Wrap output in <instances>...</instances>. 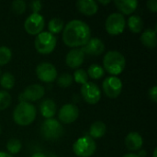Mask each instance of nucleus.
<instances>
[{"label":"nucleus","instance_id":"1","mask_svg":"<svg viewBox=\"0 0 157 157\" xmlns=\"http://www.w3.org/2000/svg\"><path fill=\"white\" fill-rule=\"evenodd\" d=\"M91 39L89 26L79 19L69 21L63 29V40L67 47L78 48L85 46Z\"/></svg>","mask_w":157,"mask_h":157},{"label":"nucleus","instance_id":"2","mask_svg":"<svg viewBox=\"0 0 157 157\" xmlns=\"http://www.w3.org/2000/svg\"><path fill=\"white\" fill-rule=\"evenodd\" d=\"M126 66V60L122 53L118 51L108 52L103 59V69L111 76H117L123 72Z\"/></svg>","mask_w":157,"mask_h":157},{"label":"nucleus","instance_id":"3","mask_svg":"<svg viewBox=\"0 0 157 157\" xmlns=\"http://www.w3.org/2000/svg\"><path fill=\"white\" fill-rule=\"evenodd\" d=\"M37 116L36 108L29 102H20L13 111V120L19 126H29Z\"/></svg>","mask_w":157,"mask_h":157},{"label":"nucleus","instance_id":"4","mask_svg":"<svg viewBox=\"0 0 157 157\" xmlns=\"http://www.w3.org/2000/svg\"><path fill=\"white\" fill-rule=\"evenodd\" d=\"M64 133V129L59 121L46 119L40 126V134L47 141H56Z\"/></svg>","mask_w":157,"mask_h":157},{"label":"nucleus","instance_id":"5","mask_svg":"<svg viewBox=\"0 0 157 157\" xmlns=\"http://www.w3.org/2000/svg\"><path fill=\"white\" fill-rule=\"evenodd\" d=\"M56 37L47 31H42L40 34H38L34 41L35 49L40 54L52 53L56 47Z\"/></svg>","mask_w":157,"mask_h":157},{"label":"nucleus","instance_id":"6","mask_svg":"<svg viewBox=\"0 0 157 157\" xmlns=\"http://www.w3.org/2000/svg\"><path fill=\"white\" fill-rule=\"evenodd\" d=\"M97 150V144L94 139L89 135H85L77 139L74 145L73 151L75 155L78 157L92 156Z\"/></svg>","mask_w":157,"mask_h":157},{"label":"nucleus","instance_id":"7","mask_svg":"<svg viewBox=\"0 0 157 157\" xmlns=\"http://www.w3.org/2000/svg\"><path fill=\"white\" fill-rule=\"evenodd\" d=\"M105 26H106V30L109 34L117 36L124 31L126 26V20L122 14L112 13L108 17Z\"/></svg>","mask_w":157,"mask_h":157},{"label":"nucleus","instance_id":"8","mask_svg":"<svg viewBox=\"0 0 157 157\" xmlns=\"http://www.w3.org/2000/svg\"><path fill=\"white\" fill-rule=\"evenodd\" d=\"M45 27L44 17L39 14H31L29 15L24 22V29L27 33L29 35H38L42 32Z\"/></svg>","mask_w":157,"mask_h":157},{"label":"nucleus","instance_id":"9","mask_svg":"<svg viewBox=\"0 0 157 157\" xmlns=\"http://www.w3.org/2000/svg\"><path fill=\"white\" fill-rule=\"evenodd\" d=\"M122 82L117 76H109L102 83V89L109 98H118L122 91Z\"/></svg>","mask_w":157,"mask_h":157},{"label":"nucleus","instance_id":"10","mask_svg":"<svg viewBox=\"0 0 157 157\" xmlns=\"http://www.w3.org/2000/svg\"><path fill=\"white\" fill-rule=\"evenodd\" d=\"M81 96L86 103L95 105L101 98V91L98 85L93 82H87L81 87Z\"/></svg>","mask_w":157,"mask_h":157},{"label":"nucleus","instance_id":"11","mask_svg":"<svg viewBox=\"0 0 157 157\" xmlns=\"http://www.w3.org/2000/svg\"><path fill=\"white\" fill-rule=\"evenodd\" d=\"M37 77L43 83H52L57 78V70L50 63H41L36 67Z\"/></svg>","mask_w":157,"mask_h":157},{"label":"nucleus","instance_id":"12","mask_svg":"<svg viewBox=\"0 0 157 157\" xmlns=\"http://www.w3.org/2000/svg\"><path fill=\"white\" fill-rule=\"evenodd\" d=\"M45 94V88L39 85L34 84L27 86L25 90L19 96L20 102H29V101H38L43 98Z\"/></svg>","mask_w":157,"mask_h":157},{"label":"nucleus","instance_id":"13","mask_svg":"<svg viewBox=\"0 0 157 157\" xmlns=\"http://www.w3.org/2000/svg\"><path fill=\"white\" fill-rule=\"evenodd\" d=\"M79 116V109L75 104L63 105L58 113L59 121L63 124H70L75 122Z\"/></svg>","mask_w":157,"mask_h":157},{"label":"nucleus","instance_id":"14","mask_svg":"<svg viewBox=\"0 0 157 157\" xmlns=\"http://www.w3.org/2000/svg\"><path fill=\"white\" fill-rule=\"evenodd\" d=\"M85 61V53L81 48H75L71 50L65 57L66 64L72 69L79 68Z\"/></svg>","mask_w":157,"mask_h":157},{"label":"nucleus","instance_id":"15","mask_svg":"<svg viewBox=\"0 0 157 157\" xmlns=\"http://www.w3.org/2000/svg\"><path fill=\"white\" fill-rule=\"evenodd\" d=\"M81 49L85 54L98 56V55H100L104 52L105 44L98 38H91L87 41V43L85 46H83Z\"/></svg>","mask_w":157,"mask_h":157},{"label":"nucleus","instance_id":"16","mask_svg":"<svg viewBox=\"0 0 157 157\" xmlns=\"http://www.w3.org/2000/svg\"><path fill=\"white\" fill-rule=\"evenodd\" d=\"M75 6L80 13L87 17L94 16L98 10V3L94 0H78Z\"/></svg>","mask_w":157,"mask_h":157},{"label":"nucleus","instance_id":"17","mask_svg":"<svg viewBox=\"0 0 157 157\" xmlns=\"http://www.w3.org/2000/svg\"><path fill=\"white\" fill-rule=\"evenodd\" d=\"M143 144L144 139L138 132H132L125 138V145L130 151H139L143 147Z\"/></svg>","mask_w":157,"mask_h":157},{"label":"nucleus","instance_id":"18","mask_svg":"<svg viewBox=\"0 0 157 157\" xmlns=\"http://www.w3.org/2000/svg\"><path fill=\"white\" fill-rule=\"evenodd\" d=\"M116 7L121 11V14L131 15L132 14L138 6L137 0H116L115 2Z\"/></svg>","mask_w":157,"mask_h":157},{"label":"nucleus","instance_id":"19","mask_svg":"<svg viewBox=\"0 0 157 157\" xmlns=\"http://www.w3.org/2000/svg\"><path fill=\"white\" fill-rule=\"evenodd\" d=\"M40 110L41 115L46 118V119H52V117H54L56 110H57V107L56 104L53 100L52 99H45L44 101L41 102L40 106Z\"/></svg>","mask_w":157,"mask_h":157},{"label":"nucleus","instance_id":"20","mask_svg":"<svg viewBox=\"0 0 157 157\" xmlns=\"http://www.w3.org/2000/svg\"><path fill=\"white\" fill-rule=\"evenodd\" d=\"M142 43L148 48H155L157 44V39H156V31L151 29H145L143 34L141 35L140 38Z\"/></svg>","mask_w":157,"mask_h":157},{"label":"nucleus","instance_id":"21","mask_svg":"<svg viewBox=\"0 0 157 157\" xmlns=\"http://www.w3.org/2000/svg\"><path fill=\"white\" fill-rule=\"evenodd\" d=\"M106 132H107L106 124L102 121H96L89 128V136L92 139H98L103 137Z\"/></svg>","mask_w":157,"mask_h":157},{"label":"nucleus","instance_id":"22","mask_svg":"<svg viewBox=\"0 0 157 157\" xmlns=\"http://www.w3.org/2000/svg\"><path fill=\"white\" fill-rule=\"evenodd\" d=\"M128 26L132 32L140 33L144 29V20L140 16L132 15L128 19Z\"/></svg>","mask_w":157,"mask_h":157},{"label":"nucleus","instance_id":"23","mask_svg":"<svg viewBox=\"0 0 157 157\" xmlns=\"http://www.w3.org/2000/svg\"><path fill=\"white\" fill-rule=\"evenodd\" d=\"M48 29H49V32L52 33V35L60 33L63 29V19H61L59 17L52 18L48 23Z\"/></svg>","mask_w":157,"mask_h":157},{"label":"nucleus","instance_id":"24","mask_svg":"<svg viewBox=\"0 0 157 157\" xmlns=\"http://www.w3.org/2000/svg\"><path fill=\"white\" fill-rule=\"evenodd\" d=\"M0 85L3 88L9 90L12 89L15 86V77L12 74L6 72L4 73L0 77Z\"/></svg>","mask_w":157,"mask_h":157},{"label":"nucleus","instance_id":"25","mask_svg":"<svg viewBox=\"0 0 157 157\" xmlns=\"http://www.w3.org/2000/svg\"><path fill=\"white\" fill-rule=\"evenodd\" d=\"M86 73H87L88 77H91L92 79L97 80V79H100L104 75L105 70L99 64H92L88 67V70Z\"/></svg>","mask_w":157,"mask_h":157},{"label":"nucleus","instance_id":"26","mask_svg":"<svg viewBox=\"0 0 157 157\" xmlns=\"http://www.w3.org/2000/svg\"><path fill=\"white\" fill-rule=\"evenodd\" d=\"M21 147H22V144H21L20 141L17 139H15V138L10 139L6 144V150H7L8 154L11 155L19 153V151L21 150Z\"/></svg>","mask_w":157,"mask_h":157},{"label":"nucleus","instance_id":"27","mask_svg":"<svg viewBox=\"0 0 157 157\" xmlns=\"http://www.w3.org/2000/svg\"><path fill=\"white\" fill-rule=\"evenodd\" d=\"M74 81H75L77 84H81L82 86L88 82V75L86 70L84 69H76L73 75Z\"/></svg>","mask_w":157,"mask_h":157},{"label":"nucleus","instance_id":"28","mask_svg":"<svg viewBox=\"0 0 157 157\" xmlns=\"http://www.w3.org/2000/svg\"><path fill=\"white\" fill-rule=\"evenodd\" d=\"M12 58V52L8 47H0V65H5L10 62Z\"/></svg>","mask_w":157,"mask_h":157},{"label":"nucleus","instance_id":"29","mask_svg":"<svg viewBox=\"0 0 157 157\" xmlns=\"http://www.w3.org/2000/svg\"><path fill=\"white\" fill-rule=\"evenodd\" d=\"M74 79H73V75H71L68 73H64L63 75H61L58 79H57V84L60 87L63 88H66L68 86H70L73 83Z\"/></svg>","mask_w":157,"mask_h":157},{"label":"nucleus","instance_id":"30","mask_svg":"<svg viewBox=\"0 0 157 157\" xmlns=\"http://www.w3.org/2000/svg\"><path fill=\"white\" fill-rule=\"evenodd\" d=\"M27 8V4L23 0H15L11 4V9L16 15H22Z\"/></svg>","mask_w":157,"mask_h":157},{"label":"nucleus","instance_id":"31","mask_svg":"<svg viewBox=\"0 0 157 157\" xmlns=\"http://www.w3.org/2000/svg\"><path fill=\"white\" fill-rule=\"evenodd\" d=\"M11 103V96L5 90L0 91V111L6 109Z\"/></svg>","mask_w":157,"mask_h":157},{"label":"nucleus","instance_id":"32","mask_svg":"<svg viewBox=\"0 0 157 157\" xmlns=\"http://www.w3.org/2000/svg\"><path fill=\"white\" fill-rule=\"evenodd\" d=\"M42 8V3L40 0H35L30 2V9L33 14H39V12Z\"/></svg>","mask_w":157,"mask_h":157},{"label":"nucleus","instance_id":"33","mask_svg":"<svg viewBox=\"0 0 157 157\" xmlns=\"http://www.w3.org/2000/svg\"><path fill=\"white\" fill-rule=\"evenodd\" d=\"M149 96H150V98L151 100L154 102V103H156L157 102V86H154L150 91H149Z\"/></svg>","mask_w":157,"mask_h":157},{"label":"nucleus","instance_id":"34","mask_svg":"<svg viewBox=\"0 0 157 157\" xmlns=\"http://www.w3.org/2000/svg\"><path fill=\"white\" fill-rule=\"evenodd\" d=\"M147 7L150 11L155 13L157 11V1L156 0H148L147 1Z\"/></svg>","mask_w":157,"mask_h":157},{"label":"nucleus","instance_id":"35","mask_svg":"<svg viewBox=\"0 0 157 157\" xmlns=\"http://www.w3.org/2000/svg\"><path fill=\"white\" fill-rule=\"evenodd\" d=\"M146 155H147L146 151L143 150V151H140L137 155H138V157H146Z\"/></svg>","mask_w":157,"mask_h":157},{"label":"nucleus","instance_id":"36","mask_svg":"<svg viewBox=\"0 0 157 157\" xmlns=\"http://www.w3.org/2000/svg\"><path fill=\"white\" fill-rule=\"evenodd\" d=\"M0 157H13L11 155L6 152H0Z\"/></svg>","mask_w":157,"mask_h":157},{"label":"nucleus","instance_id":"37","mask_svg":"<svg viewBox=\"0 0 157 157\" xmlns=\"http://www.w3.org/2000/svg\"><path fill=\"white\" fill-rule=\"evenodd\" d=\"M122 157H138V155H135V154L131 153V154H127V155H123Z\"/></svg>","mask_w":157,"mask_h":157},{"label":"nucleus","instance_id":"38","mask_svg":"<svg viewBox=\"0 0 157 157\" xmlns=\"http://www.w3.org/2000/svg\"><path fill=\"white\" fill-rule=\"evenodd\" d=\"M98 3L103 4V5H108V4L111 3V1H110V0H108V1H101V0H99V1H98Z\"/></svg>","mask_w":157,"mask_h":157},{"label":"nucleus","instance_id":"39","mask_svg":"<svg viewBox=\"0 0 157 157\" xmlns=\"http://www.w3.org/2000/svg\"><path fill=\"white\" fill-rule=\"evenodd\" d=\"M33 157H46V156H44L42 154H36V155H35Z\"/></svg>","mask_w":157,"mask_h":157},{"label":"nucleus","instance_id":"40","mask_svg":"<svg viewBox=\"0 0 157 157\" xmlns=\"http://www.w3.org/2000/svg\"><path fill=\"white\" fill-rule=\"evenodd\" d=\"M157 155V149L155 148V150H154V153H153V157H156Z\"/></svg>","mask_w":157,"mask_h":157},{"label":"nucleus","instance_id":"41","mask_svg":"<svg viewBox=\"0 0 157 157\" xmlns=\"http://www.w3.org/2000/svg\"><path fill=\"white\" fill-rule=\"evenodd\" d=\"M0 133H1V126H0Z\"/></svg>","mask_w":157,"mask_h":157},{"label":"nucleus","instance_id":"42","mask_svg":"<svg viewBox=\"0 0 157 157\" xmlns=\"http://www.w3.org/2000/svg\"><path fill=\"white\" fill-rule=\"evenodd\" d=\"M0 74H1V71H0Z\"/></svg>","mask_w":157,"mask_h":157}]
</instances>
